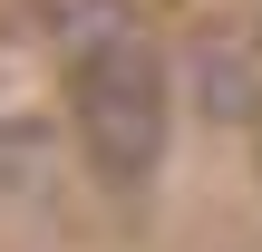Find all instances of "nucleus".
I'll use <instances>...</instances> for the list:
<instances>
[{
  "instance_id": "obj_1",
  "label": "nucleus",
  "mask_w": 262,
  "mask_h": 252,
  "mask_svg": "<svg viewBox=\"0 0 262 252\" xmlns=\"http://www.w3.org/2000/svg\"><path fill=\"white\" fill-rule=\"evenodd\" d=\"M68 136L97 175V194L146 204L175 146V68L136 19H107L97 39L68 49Z\"/></svg>"
},
{
  "instance_id": "obj_2",
  "label": "nucleus",
  "mask_w": 262,
  "mask_h": 252,
  "mask_svg": "<svg viewBox=\"0 0 262 252\" xmlns=\"http://www.w3.org/2000/svg\"><path fill=\"white\" fill-rule=\"evenodd\" d=\"M185 97L214 126H262V19H214L185 49Z\"/></svg>"
}]
</instances>
